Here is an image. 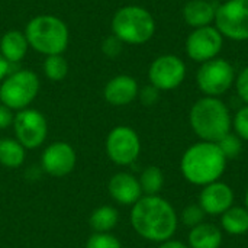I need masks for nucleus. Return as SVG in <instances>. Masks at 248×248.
I'll return each mask as SVG.
<instances>
[{"label":"nucleus","mask_w":248,"mask_h":248,"mask_svg":"<svg viewBox=\"0 0 248 248\" xmlns=\"http://www.w3.org/2000/svg\"><path fill=\"white\" fill-rule=\"evenodd\" d=\"M131 225L141 238L161 244L176 234L179 217L173 205L160 195L142 196L131 209Z\"/></svg>","instance_id":"nucleus-1"},{"label":"nucleus","mask_w":248,"mask_h":248,"mask_svg":"<svg viewBox=\"0 0 248 248\" xmlns=\"http://www.w3.org/2000/svg\"><path fill=\"white\" fill-rule=\"evenodd\" d=\"M227 161L217 142L199 141L182 155L180 171L189 183L203 187L222 177Z\"/></svg>","instance_id":"nucleus-2"},{"label":"nucleus","mask_w":248,"mask_h":248,"mask_svg":"<svg viewBox=\"0 0 248 248\" xmlns=\"http://www.w3.org/2000/svg\"><path fill=\"white\" fill-rule=\"evenodd\" d=\"M189 122L201 141L218 142L231 132L232 116L219 97L203 96L196 100L189 112Z\"/></svg>","instance_id":"nucleus-3"},{"label":"nucleus","mask_w":248,"mask_h":248,"mask_svg":"<svg viewBox=\"0 0 248 248\" xmlns=\"http://www.w3.org/2000/svg\"><path fill=\"white\" fill-rule=\"evenodd\" d=\"M23 32L29 48L45 57L62 54L70 42L68 26L54 15H38L32 17Z\"/></svg>","instance_id":"nucleus-4"},{"label":"nucleus","mask_w":248,"mask_h":248,"mask_svg":"<svg viewBox=\"0 0 248 248\" xmlns=\"http://www.w3.org/2000/svg\"><path fill=\"white\" fill-rule=\"evenodd\" d=\"M155 20L150 10L138 4H126L119 7L112 20L110 31L122 44L142 45L155 33Z\"/></svg>","instance_id":"nucleus-5"},{"label":"nucleus","mask_w":248,"mask_h":248,"mask_svg":"<svg viewBox=\"0 0 248 248\" xmlns=\"http://www.w3.org/2000/svg\"><path fill=\"white\" fill-rule=\"evenodd\" d=\"M39 87V78L33 71H13L0 83V103L6 105L13 112L23 110L36 99Z\"/></svg>","instance_id":"nucleus-6"},{"label":"nucleus","mask_w":248,"mask_h":248,"mask_svg":"<svg viewBox=\"0 0 248 248\" xmlns=\"http://www.w3.org/2000/svg\"><path fill=\"white\" fill-rule=\"evenodd\" d=\"M235 77L232 64L225 58L217 57L201 64L196 71V84L205 96L219 97L234 86Z\"/></svg>","instance_id":"nucleus-7"},{"label":"nucleus","mask_w":248,"mask_h":248,"mask_svg":"<svg viewBox=\"0 0 248 248\" xmlns=\"http://www.w3.org/2000/svg\"><path fill=\"white\" fill-rule=\"evenodd\" d=\"M214 25L227 39L248 41V0H227L219 4Z\"/></svg>","instance_id":"nucleus-8"},{"label":"nucleus","mask_w":248,"mask_h":248,"mask_svg":"<svg viewBox=\"0 0 248 248\" xmlns=\"http://www.w3.org/2000/svg\"><path fill=\"white\" fill-rule=\"evenodd\" d=\"M105 148L112 163L116 166H131L140 157L141 140L134 128L119 125L108 134Z\"/></svg>","instance_id":"nucleus-9"},{"label":"nucleus","mask_w":248,"mask_h":248,"mask_svg":"<svg viewBox=\"0 0 248 248\" xmlns=\"http://www.w3.org/2000/svg\"><path fill=\"white\" fill-rule=\"evenodd\" d=\"M13 131L16 140L26 148H39L48 137V122L42 112L26 108L16 112L13 119Z\"/></svg>","instance_id":"nucleus-10"},{"label":"nucleus","mask_w":248,"mask_h":248,"mask_svg":"<svg viewBox=\"0 0 248 248\" xmlns=\"http://www.w3.org/2000/svg\"><path fill=\"white\" fill-rule=\"evenodd\" d=\"M186 64L174 54L158 55L148 68L150 84L160 92H170L177 89L186 78Z\"/></svg>","instance_id":"nucleus-11"},{"label":"nucleus","mask_w":248,"mask_h":248,"mask_svg":"<svg viewBox=\"0 0 248 248\" xmlns=\"http://www.w3.org/2000/svg\"><path fill=\"white\" fill-rule=\"evenodd\" d=\"M224 41L225 38L215 25L196 28L186 38V54L192 61L203 64L221 54Z\"/></svg>","instance_id":"nucleus-12"},{"label":"nucleus","mask_w":248,"mask_h":248,"mask_svg":"<svg viewBox=\"0 0 248 248\" xmlns=\"http://www.w3.org/2000/svg\"><path fill=\"white\" fill-rule=\"evenodd\" d=\"M77 164L76 150L65 141L49 144L41 154V169L52 177L68 176Z\"/></svg>","instance_id":"nucleus-13"},{"label":"nucleus","mask_w":248,"mask_h":248,"mask_svg":"<svg viewBox=\"0 0 248 248\" xmlns=\"http://www.w3.org/2000/svg\"><path fill=\"white\" fill-rule=\"evenodd\" d=\"M234 190L224 182H214L202 187L199 193V206L206 215L221 217L231 206H234Z\"/></svg>","instance_id":"nucleus-14"},{"label":"nucleus","mask_w":248,"mask_h":248,"mask_svg":"<svg viewBox=\"0 0 248 248\" xmlns=\"http://www.w3.org/2000/svg\"><path fill=\"white\" fill-rule=\"evenodd\" d=\"M108 190L110 198L124 206H134L142 196V189L138 177L128 171H119L109 179Z\"/></svg>","instance_id":"nucleus-15"},{"label":"nucleus","mask_w":248,"mask_h":248,"mask_svg":"<svg viewBox=\"0 0 248 248\" xmlns=\"http://www.w3.org/2000/svg\"><path fill=\"white\" fill-rule=\"evenodd\" d=\"M138 81L128 74L112 77L103 89V97L112 106H126L138 99Z\"/></svg>","instance_id":"nucleus-16"},{"label":"nucleus","mask_w":248,"mask_h":248,"mask_svg":"<svg viewBox=\"0 0 248 248\" xmlns=\"http://www.w3.org/2000/svg\"><path fill=\"white\" fill-rule=\"evenodd\" d=\"M217 4L211 0H189L182 10L183 20L190 28H203L215 23Z\"/></svg>","instance_id":"nucleus-17"},{"label":"nucleus","mask_w":248,"mask_h":248,"mask_svg":"<svg viewBox=\"0 0 248 248\" xmlns=\"http://www.w3.org/2000/svg\"><path fill=\"white\" fill-rule=\"evenodd\" d=\"M28 49H29V44L26 35L19 29L6 31L0 38V54L10 64L20 62L25 58Z\"/></svg>","instance_id":"nucleus-18"},{"label":"nucleus","mask_w":248,"mask_h":248,"mask_svg":"<svg viewBox=\"0 0 248 248\" xmlns=\"http://www.w3.org/2000/svg\"><path fill=\"white\" fill-rule=\"evenodd\" d=\"M222 231L214 224H205L190 230L187 237V246L190 248H221Z\"/></svg>","instance_id":"nucleus-19"},{"label":"nucleus","mask_w":248,"mask_h":248,"mask_svg":"<svg viewBox=\"0 0 248 248\" xmlns=\"http://www.w3.org/2000/svg\"><path fill=\"white\" fill-rule=\"evenodd\" d=\"M26 160V148L16 138L0 140V164L6 169H19Z\"/></svg>","instance_id":"nucleus-20"},{"label":"nucleus","mask_w":248,"mask_h":248,"mask_svg":"<svg viewBox=\"0 0 248 248\" xmlns=\"http://www.w3.org/2000/svg\"><path fill=\"white\" fill-rule=\"evenodd\" d=\"M221 227L230 235H244L248 232V209L231 206L221 215Z\"/></svg>","instance_id":"nucleus-21"},{"label":"nucleus","mask_w":248,"mask_h":248,"mask_svg":"<svg viewBox=\"0 0 248 248\" xmlns=\"http://www.w3.org/2000/svg\"><path fill=\"white\" fill-rule=\"evenodd\" d=\"M119 222V212L110 205H102L96 208L90 218L89 224L94 232H110Z\"/></svg>","instance_id":"nucleus-22"},{"label":"nucleus","mask_w":248,"mask_h":248,"mask_svg":"<svg viewBox=\"0 0 248 248\" xmlns=\"http://www.w3.org/2000/svg\"><path fill=\"white\" fill-rule=\"evenodd\" d=\"M138 180L144 196H155L161 192L164 186V174L157 166H148L147 169H144Z\"/></svg>","instance_id":"nucleus-23"},{"label":"nucleus","mask_w":248,"mask_h":248,"mask_svg":"<svg viewBox=\"0 0 248 248\" xmlns=\"http://www.w3.org/2000/svg\"><path fill=\"white\" fill-rule=\"evenodd\" d=\"M42 70L48 80L62 81L68 76L70 67H68V61L62 57V54H60V55L45 57V60L42 62Z\"/></svg>","instance_id":"nucleus-24"},{"label":"nucleus","mask_w":248,"mask_h":248,"mask_svg":"<svg viewBox=\"0 0 248 248\" xmlns=\"http://www.w3.org/2000/svg\"><path fill=\"white\" fill-rule=\"evenodd\" d=\"M217 144H218L221 153L224 154V157L227 160L237 158L241 154V151H243V140L238 135L232 134V132H230L225 137H222Z\"/></svg>","instance_id":"nucleus-25"},{"label":"nucleus","mask_w":248,"mask_h":248,"mask_svg":"<svg viewBox=\"0 0 248 248\" xmlns=\"http://www.w3.org/2000/svg\"><path fill=\"white\" fill-rule=\"evenodd\" d=\"M86 248H122V244L112 232H93L86 241Z\"/></svg>","instance_id":"nucleus-26"},{"label":"nucleus","mask_w":248,"mask_h":248,"mask_svg":"<svg viewBox=\"0 0 248 248\" xmlns=\"http://www.w3.org/2000/svg\"><path fill=\"white\" fill-rule=\"evenodd\" d=\"M205 211L199 206V203H193V205H187L183 212H182V222L185 227L187 228H195L198 225H201L205 219Z\"/></svg>","instance_id":"nucleus-27"},{"label":"nucleus","mask_w":248,"mask_h":248,"mask_svg":"<svg viewBox=\"0 0 248 248\" xmlns=\"http://www.w3.org/2000/svg\"><path fill=\"white\" fill-rule=\"evenodd\" d=\"M232 129L243 141H248V105L240 108L232 116Z\"/></svg>","instance_id":"nucleus-28"},{"label":"nucleus","mask_w":248,"mask_h":248,"mask_svg":"<svg viewBox=\"0 0 248 248\" xmlns=\"http://www.w3.org/2000/svg\"><path fill=\"white\" fill-rule=\"evenodd\" d=\"M122 46L124 44L115 35H109L102 42V52L109 58H116L122 52Z\"/></svg>","instance_id":"nucleus-29"},{"label":"nucleus","mask_w":248,"mask_h":248,"mask_svg":"<svg viewBox=\"0 0 248 248\" xmlns=\"http://www.w3.org/2000/svg\"><path fill=\"white\" fill-rule=\"evenodd\" d=\"M235 90H237V94H238V97L248 105V65L247 67H244L240 73H238V76L235 77Z\"/></svg>","instance_id":"nucleus-30"},{"label":"nucleus","mask_w":248,"mask_h":248,"mask_svg":"<svg viewBox=\"0 0 248 248\" xmlns=\"http://www.w3.org/2000/svg\"><path fill=\"white\" fill-rule=\"evenodd\" d=\"M138 99L141 100L142 105L145 106H153L158 102L160 99V90L155 89L154 86L148 84L142 89H140V93H138Z\"/></svg>","instance_id":"nucleus-31"},{"label":"nucleus","mask_w":248,"mask_h":248,"mask_svg":"<svg viewBox=\"0 0 248 248\" xmlns=\"http://www.w3.org/2000/svg\"><path fill=\"white\" fill-rule=\"evenodd\" d=\"M15 113L12 109H9L6 105L0 103V129H7L13 125Z\"/></svg>","instance_id":"nucleus-32"},{"label":"nucleus","mask_w":248,"mask_h":248,"mask_svg":"<svg viewBox=\"0 0 248 248\" xmlns=\"http://www.w3.org/2000/svg\"><path fill=\"white\" fill-rule=\"evenodd\" d=\"M10 62L0 54V83L10 74Z\"/></svg>","instance_id":"nucleus-33"},{"label":"nucleus","mask_w":248,"mask_h":248,"mask_svg":"<svg viewBox=\"0 0 248 248\" xmlns=\"http://www.w3.org/2000/svg\"><path fill=\"white\" fill-rule=\"evenodd\" d=\"M158 248H190L187 244L182 243V241H177V240H167L164 243H161Z\"/></svg>","instance_id":"nucleus-34"},{"label":"nucleus","mask_w":248,"mask_h":248,"mask_svg":"<svg viewBox=\"0 0 248 248\" xmlns=\"http://www.w3.org/2000/svg\"><path fill=\"white\" fill-rule=\"evenodd\" d=\"M244 203H246V208L248 209V189L247 192H246V196H244Z\"/></svg>","instance_id":"nucleus-35"}]
</instances>
